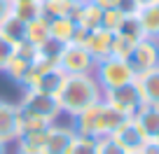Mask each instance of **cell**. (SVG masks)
Wrapping results in <instances>:
<instances>
[{
    "mask_svg": "<svg viewBox=\"0 0 159 154\" xmlns=\"http://www.w3.org/2000/svg\"><path fill=\"white\" fill-rule=\"evenodd\" d=\"M112 37H115V33H110V30H105V28L91 30L89 40H87V51H89L96 61L108 59V56L112 54Z\"/></svg>",
    "mask_w": 159,
    "mask_h": 154,
    "instance_id": "cell-13",
    "label": "cell"
},
{
    "mask_svg": "<svg viewBox=\"0 0 159 154\" xmlns=\"http://www.w3.org/2000/svg\"><path fill=\"white\" fill-rule=\"evenodd\" d=\"M126 63L134 70L136 77L159 68V42L154 40V37H143V40H138L134 45V49H131V54L126 56Z\"/></svg>",
    "mask_w": 159,
    "mask_h": 154,
    "instance_id": "cell-7",
    "label": "cell"
},
{
    "mask_svg": "<svg viewBox=\"0 0 159 154\" xmlns=\"http://www.w3.org/2000/svg\"><path fill=\"white\" fill-rule=\"evenodd\" d=\"M77 2H89V0H77Z\"/></svg>",
    "mask_w": 159,
    "mask_h": 154,
    "instance_id": "cell-36",
    "label": "cell"
},
{
    "mask_svg": "<svg viewBox=\"0 0 159 154\" xmlns=\"http://www.w3.org/2000/svg\"><path fill=\"white\" fill-rule=\"evenodd\" d=\"M47 40H49V19L42 16V19L28 21V26H26V42L40 47V45H45Z\"/></svg>",
    "mask_w": 159,
    "mask_h": 154,
    "instance_id": "cell-23",
    "label": "cell"
},
{
    "mask_svg": "<svg viewBox=\"0 0 159 154\" xmlns=\"http://www.w3.org/2000/svg\"><path fill=\"white\" fill-rule=\"evenodd\" d=\"M134 45H136L134 40H129V37H124V35L115 33V37H112V54H110V56H117V59H124L126 61V56L131 54Z\"/></svg>",
    "mask_w": 159,
    "mask_h": 154,
    "instance_id": "cell-26",
    "label": "cell"
},
{
    "mask_svg": "<svg viewBox=\"0 0 159 154\" xmlns=\"http://www.w3.org/2000/svg\"><path fill=\"white\" fill-rule=\"evenodd\" d=\"M77 7V0H42V14L45 19H59V16H70Z\"/></svg>",
    "mask_w": 159,
    "mask_h": 154,
    "instance_id": "cell-22",
    "label": "cell"
},
{
    "mask_svg": "<svg viewBox=\"0 0 159 154\" xmlns=\"http://www.w3.org/2000/svg\"><path fill=\"white\" fill-rule=\"evenodd\" d=\"M126 154H138V152H126Z\"/></svg>",
    "mask_w": 159,
    "mask_h": 154,
    "instance_id": "cell-37",
    "label": "cell"
},
{
    "mask_svg": "<svg viewBox=\"0 0 159 154\" xmlns=\"http://www.w3.org/2000/svg\"><path fill=\"white\" fill-rule=\"evenodd\" d=\"M16 108H19L21 112L30 114V117H38V119L47 121V124L59 121V117L63 114V110H61L56 96L40 94V91H35V89H24V94H21Z\"/></svg>",
    "mask_w": 159,
    "mask_h": 154,
    "instance_id": "cell-3",
    "label": "cell"
},
{
    "mask_svg": "<svg viewBox=\"0 0 159 154\" xmlns=\"http://www.w3.org/2000/svg\"><path fill=\"white\" fill-rule=\"evenodd\" d=\"M96 154H126V152L119 147L110 135H105V138L96 140Z\"/></svg>",
    "mask_w": 159,
    "mask_h": 154,
    "instance_id": "cell-28",
    "label": "cell"
},
{
    "mask_svg": "<svg viewBox=\"0 0 159 154\" xmlns=\"http://www.w3.org/2000/svg\"><path fill=\"white\" fill-rule=\"evenodd\" d=\"M138 154H159V140H145Z\"/></svg>",
    "mask_w": 159,
    "mask_h": 154,
    "instance_id": "cell-32",
    "label": "cell"
},
{
    "mask_svg": "<svg viewBox=\"0 0 159 154\" xmlns=\"http://www.w3.org/2000/svg\"><path fill=\"white\" fill-rule=\"evenodd\" d=\"M124 121V114H119L112 110L105 100H98L96 105L82 110L80 114L70 117V126L75 129L77 135H87V138H105L112 135V131Z\"/></svg>",
    "mask_w": 159,
    "mask_h": 154,
    "instance_id": "cell-2",
    "label": "cell"
},
{
    "mask_svg": "<svg viewBox=\"0 0 159 154\" xmlns=\"http://www.w3.org/2000/svg\"><path fill=\"white\" fill-rule=\"evenodd\" d=\"M59 65L66 75H91L96 68V59L87 51V47L75 45V42H68L63 45L59 54Z\"/></svg>",
    "mask_w": 159,
    "mask_h": 154,
    "instance_id": "cell-5",
    "label": "cell"
},
{
    "mask_svg": "<svg viewBox=\"0 0 159 154\" xmlns=\"http://www.w3.org/2000/svg\"><path fill=\"white\" fill-rule=\"evenodd\" d=\"M98 82V86L103 91L115 89V86H124L129 82H136L134 70L129 68L124 59H117V56H108L103 61H96V68L91 73Z\"/></svg>",
    "mask_w": 159,
    "mask_h": 154,
    "instance_id": "cell-4",
    "label": "cell"
},
{
    "mask_svg": "<svg viewBox=\"0 0 159 154\" xmlns=\"http://www.w3.org/2000/svg\"><path fill=\"white\" fill-rule=\"evenodd\" d=\"M75 135L77 133H75V129L70 124L54 121L49 126V131H47V140H45V147H42V154H66L70 149V145H73Z\"/></svg>",
    "mask_w": 159,
    "mask_h": 154,
    "instance_id": "cell-11",
    "label": "cell"
},
{
    "mask_svg": "<svg viewBox=\"0 0 159 154\" xmlns=\"http://www.w3.org/2000/svg\"><path fill=\"white\" fill-rule=\"evenodd\" d=\"M138 126L143 129L148 140H159V108L157 105H143L138 112L134 114Z\"/></svg>",
    "mask_w": 159,
    "mask_h": 154,
    "instance_id": "cell-16",
    "label": "cell"
},
{
    "mask_svg": "<svg viewBox=\"0 0 159 154\" xmlns=\"http://www.w3.org/2000/svg\"><path fill=\"white\" fill-rule=\"evenodd\" d=\"M96 7H101V10H124L126 7V0H91Z\"/></svg>",
    "mask_w": 159,
    "mask_h": 154,
    "instance_id": "cell-30",
    "label": "cell"
},
{
    "mask_svg": "<svg viewBox=\"0 0 159 154\" xmlns=\"http://www.w3.org/2000/svg\"><path fill=\"white\" fill-rule=\"evenodd\" d=\"M63 80H66V73L59 68V65H49V68H45L42 73L38 75V80H35V84L30 86V89L40 91V94H52L56 96L61 91V86H63Z\"/></svg>",
    "mask_w": 159,
    "mask_h": 154,
    "instance_id": "cell-12",
    "label": "cell"
},
{
    "mask_svg": "<svg viewBox=\"0 0 159 154\" xmlns=\"http://www.w3.org/2000/svg\"><path fill=\"white\" fill-rule=\"evenodd\" d=\"M117 35H124V37H129V40H134V42H138V40L145 37L136 12H126L124 14V19H122V24H119V28H117Z\"/></svg>",
    "mask_w": 159,
    "mask_h": 154,
    "instance_id": "cell-24",
    "label": "cell"
},
{
    "mask_svg": "<svg viewBox=\"0 0 159 154\" xmlns=\"http://www.w3.org/2000/svg\"><path fill=\"white\" fill-rule=\"evenodd\" d=\"M110 138L124 149V152H138V149L143 147V143L148 140L145 133H143V129H140L138 121H136V117H124V121L112 131Z\"/></svg>",
    "mask_w": 159,
    "mask_h": 154,
    "instance_id": "cell-9",
    "label": "cell"
},
{
    "mask_svg": "<svg viewBox=\"0 0 159 154\" xmlns=\"http://www.w3.org/2000/svg\"><path fill=\"white\" fill-rule=\"evenodd\" d=\"M0 154H10V145L0 140Z\"/></svg>",
    "mask_w": 159,
    "mask_h": 154,
    "instance_id": "cell-34",
    "label": "cell"
},
{
    "mask_svg": "<svg viewBox=\"0 0 159 154\" xmlns=\"http://www.w3.org/2000/svg\"><path fill=\"white\" fill-rule=\"evenodd\" d=\"M12 154H42V152H24V149H14Z\"/></svg>",
    "mask_w": 159,
    "mask_h": 154,
    "instance_id": "cell-35",
    "label": "cell"
},
{
    "mask_svg": "<svg viewBox=\"0 0 159 154\" xmlns=\"http://www.w3.org/2000/svg\"><path fill=\"white\" fill-rule=\"evenodd\" d=\"M157 0H126V7L124 12H136L140 10V7H148V5H154Z\"/></svg>",
    "mask_w": 159,
    "mask_h": 154,
    "instance_id": "cell-31",
    "label": "cell"
},
{
    "mask_svg": "<svg viewBox=\"0 0 159 154\" xmlns=\"http://www.w3.org/2000/svg\"><path fill=\"white\" fill-rule=\"evenodd\" d=\"M124 14H126L124 10H105L101 28L110 30V33H117V28H119V24H122V19H124Z\"/></svg>",
    "mask_w": 159,
    "mask_h": 154,
    "instance_id": "cell-27",
    "label": "cell"
},
{
    "mask_svg": "<svg viewBox=\"0 0 159 154\" xmlns=\"http://www.w3.org/2000/svg\"><path fill=\"white\" fill-rule=\"evenodd\" d=\"M136 84H138L143 105H157L159 108V68L138 75V77H136Z\"/></svg>",
    "mask_w": 159,
    "mask_h": 154,
    "instance_id": "cell-15",
    "label": "cell"
},
{
    "mask_svg": "<svg viewBox=\"0 0 159 154\" xmlns=\"http://www.w3.org/2000/svg\"><path fill=\"white\" fill-rule=\"evenodd\" d=\"M136 16H138V24L143 28L145 37H154L157 40L159 35V7L157 5H148L136 10Z\"/></svg>",
    "mask_w": 159,
    "mask_h": 154,
    "instance_id": "cell-20",
    "label": "cell"
},
{
    "mask_svg": "<svg viewBox=\"0 0 159 154\" xmlns=\"http://www.w3.org/2000/svg\"><path fill=\"white\" fill-rule=\"evenodd\" d=\"M12 14V0H0V24Z\"/></svg>",
    "mask_w": 159,
    "mask_h": 154,
    "instance_id": "cell-33",
    "label": "cell"
},
{
    "mask_svg": "<svg viewBox=\"0 0 159 154\" xmlns=\"http://www.w3.org/2000/svg\"><path fill=\"white\" fill-rule=\"evenodd\" d=\"M154 5H157V7H159V0H157V2H154Z\"/></svg>",
    "mask_w": 159,
    "mask_h": 154,
    "instance_id": "cell-38",
    "label": "cell"
},
{
    "mask_svg": "<svg viewBox=\"0 0 159 154\" xmlns=\"http://www.w3.org/2000/svg\"><path fill=\"white\" fill-rule=\"evenodd\" d=\"M157 42H159V35H157Z\"/></svg>",
    "mask_w": 159,
    "mask_h": 154,
    "instance_id": "cell-39",
    "label": "cell"
},
{
    "mask_svg": "<svg viewBox=\"0 0 159 154\" xmlns=\"http://www.w3.org/2000/svg\"><path fill=\"white\" fill-rule=\"evenodd\" d=\"M66 154H96V138H87V135H75L73 145Z\"/></svg>",
    "mask_w": 159,
    "mask_h": 154,
    "instance_id": "cell-25",
    "label": "cell"
},
{
    "mask_svg": "<svg viewBox=\"0 0 159 154\" xmlns=\"http://www.w3.org/2000/svg\"><path fill=\"white\" fill-rule=\"evenodd\" d=\"M21 131V114L16 103L0 98V140L7 145H14Z\"/></svg>",
    "mask_w": 159,
    "mask_h": 154,
    "instance_id": "cell-10",
    "label": "cell"
},
{
    "mask_svg": "<svg viewBox=\"0 0 159 154\" xmlns=\"http://www.w3.org/2000/svg\"><path fill=\"white\" fill-rule=\"evenodd\" d=\"M73 19H75V24H77L80 28L96 30L103 24V10L96 7L91 0L89 2H77V7H75V12H73Z\"/></svg>",
    "mask_w": 159,
    "mask_h": 154,
    "instance_id": "cell-14",
    "label": "cell"
},
{
    "mask_svg": "<svg viewBox=\"0 0 159 154\" xmlns=\"http://www.w3.org/2000/svg\"><path fill=\"white\" fill-rule=\"evenodd\" d=\"M103 100L110 105L112 110H117L124 117H134L140 108H143V98L136 82H129L124 86H115V89L103 91Z\"/></svg>",
    "mask_w": 159,
    "mask_h": 154,
    "instance_id": "cell-6",
    "label": "cell"
},
{
    "mask_svg": "<svg viewBox=\"0 0 159 154\" xmlns=\"http://www.w3.org/2000/svg\"><path fill=\"white\" fill-rule=\"evenodd\" d=\"M47 131H49V126L47 129H35V131H21L14 147L24 149V152H42L45 140H47Z\"/></svg>",
    "mask_w": 159,
    "mask_h": 154,
    "instance_id": "cell-18",
    "label": "cell"
},
{
    "mask_svg": "<svg viewBox=\"0 0 159 154\" xmlns=\"http://www.w3.org/2000/svg\"><path fill=\"white\" fill-rule=\"evenodd\" d=\"M12 16L21 21H35L42 19V0H12Z\"/></svg>",
    "mask_w": 159,
    "mask_h": 154,
    "instance_id": "cell-19",
    "label": "cell"
},
{
    "mask_svg": "<svg viewBox=\"0 0 159 154\" xmlns=\"http://www.w3.org/2000/svg\"><path fill=\"white\" fill-rule=\"evenodd\" d=\"M77 30V24L70 16H59V19H49V40L59 42V45H68L73 42V35Z\"/></svg>",
    "mask_w": 159,
    "mask_h": 154,
    "instance_id": "cell-17",
    "label": "cell"
},
{
    "mask_svg": "<svg viewBox=\"0 0 159 154\" xmlns=\"http://www.w3.org/2000/svg\"><path fill=\"white\" fill-rule=\"evenodd\" d=\"M26 21L16 19V16H7L2 24H0V35L5 37L7 42H12V45H21V42H26Z\"/></svg>",
    "mask_w": 159,
    "mask_h": 154,
    "instance_id": "cell-21",
    "label": "cell"
},
{
    "mask_svg": "<svg viewBox=\"0 0 159 154\" xmlns=\"http://www.w3.org/2000/svg\"><path fill=\"white\" fill-rule=\"evenodd\" d=\"M59 105L63 110V114L75 117L82 110L96 105L98 100H103V89L98 86L94 75H66L63 86L56 94Z\"/></svg>",
    "mask_w": 159,
    "mask_h": 154,
    "instance_id": "cell-1",
    "label": "cell"
},
{
    "mask_svg": "<svg viewBox=\"0 0 159 154\" xmlns=\"http://www.w3.org/2000/svg\"><path fill=\"white\" fill-rule=\"evenodd\" d=\"M14 49L16 47L12 45V42H7L2 35H0V73H5V68L10 65L12 56H14Z\"/></svg>",
    "mask_w": 159,
    "mask_h": 154,
    "instance_id": "cell-29",
    "label": "cell"
},
{
    "mask_svg": "<svg viewBox=\"0 0 159 154\" xmlns=\"http://www.w3.org/2000/svg\"><path fill=\"white\" fill-rule=\"evenodd\" d=\"M35 61H38V47L30 45V42H21V45H16L14 56H12L10 65L5 68L2 75H7L12 82H16V84H21L24 77L28 75V70L35 65Z\"/></svg>",
    "mask_w": 159,
    "mask_h": 154,
    "instance_id": "cell-8",
    "label": "cell"
}]
</instances>
